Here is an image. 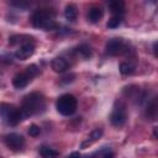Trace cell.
I'll list each match as a JSON object with an SVG mask.
<instances>
[{
    "label": "cell",
    "instance_id": "obj_1",
    "mask_svg": "<svg viewBox=\"0 0 158 158\" xmlns=\"http://www.w3.org/2000/svg\"><path fill=\"white\" fill-rule=\"evenodd\" d=\"M44 109H46V99L41 93H37V91L26 95L20 107L23 118L43 112Z\"/></svg>",
    "mask_w": 158,
    "mask_h": 158
},
{
    "label": "cell",
    "instance_id": "obj_2",
    "mask_svg": "<svg viewBox=\"0 0 158 158\" xmlns=\"http://www.w3.org/2000/svg\"><path fill=\"white\" fill-rule=\"evenodd\" d=\"M31 22L33 27L44 31H53L58 28V23L56 22V14L47 9H41L33 12Z\"/></svg>",
    "mask_w": 158,
    "mask_h": 158
},
{
    "label": "cell",
    "instance_id": "obj_3",
    "mask_svg": "<svg viewBox=\"0 0 158 158\" xmlns=\"http://www.w3.org/2000/svg\"><path fill=\"white\" fill-rule=\"evenodd\" d=\"M0 116H1L2 121L10 126H16L23 118L21 110L19 107H16L15 105L7 104V102L0 104Z\"/></svg>",
    "mask_w": 158,
    "mask_h": 158
},
{
    "label": "cell",
    "instance_id": "obj_4",
    "mask_svg": "<svg viewBox=\"0 0 158 158\" xmlns=\"http://www.w3.org/2000/svg\"><path fill=\"white\" fill-rule=\"evenodd\" d=\"M57 111L63 116H70L77 111L78 107V100L72 94H63L58 98L56 102Z\"/></svg>",
    "mask_w": 158,
    "mask_h": 158
},
{
    "label": "cell",
    "instance_id": "obj_5",
    "mask_svg": "<svg viewBox=\"0 0 158 158\" xmlns=\"http://www.w3.org/2000/svg\"><path fill=\"white\" fill-rule=\"evenodd\" d=\"M38 67L36 64H31L28 65L23 72L21 73H17L14 79H12V85L16 88V89H23L25 86L28 85V83L38 74Z\"/></svg>",
    "mask_w": 158,
    "mask_h": 158
},
{
    "label": "cell",
    "instance_id": "obj_6",
    "mask_svg": "<svg viewBox=\"0 0 158 158\" xmlns=\"http://www.w3.org/2000/svg\"><path fill=\"white\" fill-rule=\"evenodd\" d=\"M127 120V111H126V106L125 104H122L121 101H116L111 115H110V122L112 126L115 127H122L125 125Z\"/></svg>",
    "mask_w": 158,
    "mask_h": 158
},
{
    "label": "cell",
    "instance_id": "obj_7",
    "mask_svg": "<svg viewBox=\"0 0 158 158\" xmlns=\"http://www.w3.org/2000/svg\"><path fill=\"white\" fill-rule=\"evenodd\" d=\"M105 49L109 56H121L128 51V44L122 38H111L107 41Z\"/></svg>",
    "mask_w": 158,
    "mask_h": 158
},
{
    "label": "cell",
    "instance_id": "obj_8",
    "mask_svg": "<svg viewBox=\"0 0 158 158\" xmlns=\"http://www.w3.org/2000/svg\"><path fill=\"white\" fill-rule=\"evenodd\" d=\"M4 142L5 144L12 149V151H20L23 144H25V138L20 133H16V132H12V133H9L4 137Z\"/></svg>",
    "mask_w": 158,
    "mask_h": 158
},
{
    "label": "cell",
    "instance_id": "obj_9",
    "mask_svg": "<svg viewBox=\"0 0 158 158\" xmlns=\"http://www.w3.org/2000/svg\"><path fill=\"white\" fill-rule=\"evenodd\" d=\"M35 53V44L33 42H26L22 43L16 51H15V57L20 60H26L30 57H32Z\"/></svg>",
    "mask_w": 158,
    "mask_h": 158
},
{
    "label": "cell",
    "instance_id": "obj_10",
    "mask_svg": "<svg viewBox=\"0 0 158 158\" xmlns=\"http://www.w3.org/2000/svg\"><path fill=\"white\" fill-rule=\"evenodd\" d=\"M51 67H52V69H53L56 73H64V72L69 68V63H68L64 58L57 57V58H54V59L52 60Z\"/></svg>",
    "mask_w": 158,
    "mask_h": 158
},
{
    "label": "cell",
    "instance_id": "obj_11",
    "mask_svg": "<svg viewBox=\"0 0 158 158\" xmlns=\"http://www.w3.org/2000/svg\"><path fill=\"white\" fill-rule=\"evenodd\" d=\"M109 9L114 15L121 16L125 12V0H109Z\"/></svg>",
    "mask_w": 158,
    "mask_h": 158
},
{
    "label": "cell",
    "instance_id": "obj_12",
    "mask_svg": "<svg viewBox=\"0 0 158 158\" xmlns=\"http://www.w3.org/2000/svg\"><path fill=\"white\" fill-rule=\"evenodd\" d=\"M102 136V130L101 128H95L89 136H88V138L80 144V148H86V147H89V146H91L93 143H95L96 141H99V138Z\"/></svg>",
    "mask_w": 158,
    "mask_h": 158
},
{
    "label": "cell",
    "instance_id": "obj_13",
    "mask_svg": "<svg viewBox=\"0 0 158 158\" xmlns=\"http://www.w3.org/2000/svg\"><path fill=\"white\" fill-rule=\"evenodd\" d=\"M102 16H104V11H102V9L99 7V6H93V7L89 10V12H88V19H89V21H90L91 23L99 22V21L102 19Z\"/></svg>",
    "mask_w": 158,
    "mask_h": 158
},
{
    "label": "cell",
    "instance_id": "obj_14",
    "mask_svg": "<svg viewBox=\"0 0 158 158\" xmlns=\"http://www.w3.org/2000/svg\"><path fill=\"white\" fill-rule=\"evenodd\" d=\"M64 16L68 21H75L77 17H78V9L74 4H69L65 6V10H64Z\"/></svg>",
    "mask_w": 158,
    "mask_h": 158
},
{
    "label": "cell",
    "instance_id": "obj_15",
    "mask_svg": "<svg viewBox=\"0 0 158 158\" xmlns=\"http://www.w3.org/2000/svg\"><path fill=\"white\" fill-rule=\"evenodd\" d=\"M38 152H40V154H41L43 158H53V157H57V156L59 154L56 149H53V148H51V147H47V146H42Z\"/></svg>",
    "mask_w": 158,
    "mask_h": 158
},
{
    "label": "cell",
    "instance_id": "obj_16",
    "mask_svg": "<svg viewBox=\"0 0 158 158\" xmlns=\"http://www.w3.org/2000/svg\"><path fill=\"white\" fill-rule=\"evenodd\" d=\"M120 72L123 75H130L135 72V64H132L130 62H122L120 64Z\"/></svg>",
    "mask_w": 158,
    "mask_h": 158
},
{
    "label": "cell",
    "instance_id": "obj_17",
    "mask_svg": "<svg viewBox=\"0 0 158 158\" xmlns=\"http://www.w3.org/2000/svg\"><path fill=\"white\" fill-rule=\"evenodd\" d=\"M91 156H93V157H104V158H111V157H114V152L111 151V148H110V147H102L101 149H99V151L94 152Z\"/></svg>",
    "mask_w": 158,
    "mask_h": 158
},
{
    "label": "cell",
    "instance_id": "obj_18",
    "mask_svg": "<svg viewBox=\"0 0 158 158\" xmlns=\"http://www.w3.org/2000/svg\"><path fill=\"white\" fill-rule=\"evenodd\" d=\"M146 115L151 120H156V115H157V100L156 99H153L152 102L148 105V107L146 110Z\"/></svg>",
    "mask_w": 158,
    "mask_h": 158
},
{
    "label": "cell",
    "instance_id": "obj_19",
    "mask_svg": "<svg viewBox=\"0 0 158 158\" xmlns=\"http://www.w3.org/2000/svg\"><path fill=\"white\" fill-rule=\"evenodd\" d=\"M9 1L14 7L17 9H27L31 2V0H9Z\"/></svg>",
    "mask_w": 158,
    "mask_h": 158
},
{
    "label": "cell",
    "instance_id": "obj_20",
    "mask_svg": "<svg viewBox=\"0 0 158 158\" xmlns=\"http://www.w3.org/2000/svg\"><path fill=\"white\" fill-rule=\"evenodd\" d=\"M121 16H118V15H114L110 20H109V22H107V27L109 28H116V27H118L120 25H121Z\"/></svg>",
    "mask_w": 158,
    "mask_h": 158
},
{
    "label": "cell",
    "instance_id": "obj_21",
    "mask_svg": "<svg viewBox=\"0 0 158 158\" xmlns=\"http://www.w3.org/2000/svg\"><path fill=\"white\" fill-rule=\"evenodd\" d=\"M78 53H80L84 58L91 57V49H90V47L88 44H80L78 47Z\"/></svg>",
    "mask_w": 158,
    "mask_h": 158
},
{
    "label": "cell",
    "instance_id": "obj_22",
    "mask_svg": "<svg viewBox=\"0 0 158 158\" xmlns=\"http://www.w3.org/2000/svg\"><path fill=\"white\" fill-rule=\"evenodd\" d=\"M40 132H41L40 126H37V125H35V123L28 127V135L32 136V137H37V136L40 135Z\"/></svg>",
    "mask_w": 158,
    "mask_h": 158
},
{
    "label": "cell",
    "instance_id": "obj_23",
    "mask_svg": "<svg viewBox=\"0 0 158 158\" xmlns=\"http://www.w3.org/2000/svg\"><path fill=\"white\" fill-rule=\"evenodd\" d=\"M70 156H75V157H79V156H80V153H79V152H74V153H70Z\"/></svg>",
    "mask_w": 158,
    "mask_h": 158
}]
</instances>
